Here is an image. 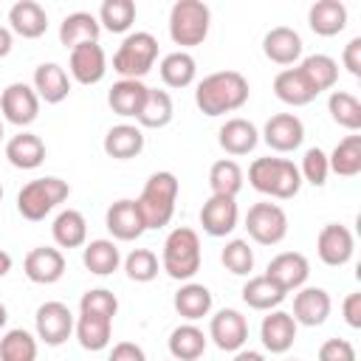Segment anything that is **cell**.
<instances>
[{
  "mask_svg": "<svg viewBox=\"0 0 361 361\" xmlns=\"http://www.w3.org/2000/svg\"><path fill=\"white\" fill-rule=\"evenodd\" d=\"M299 175H302V183L307 180L310 186H324V183H327V175H330L327 152L319 149V147H310V149L305 152V158H302Z\"/></svg>",
  "mask_w": 361,
  "mask_h": 361,
  "instance_id": "48",
  "label": "cell"
},
{
  "mask_svg": "<svg viewBox=\"0 0 361 361\" xmlns=\"http://www.w3.org/2000/svg\"><path fill=\"white\" fill-rule=\"evenodd\" d=\"M290 361H299V358H290Z\"/></svg>",
  "mask_w": 361,
  "mask_h": 361,
  "instance_id": "60",
  "label": "cell"
},
{
  "mask_svg": "<svg viewBox=\"0 0 361 361\" xmlns=\"http://www.w3.org/2000/svg\"><path fill=\"white\" fill-rule=\"evenodd\" d=\"M217 141L228 155H248L259 144V130L248 118H226V124L217 133Z\"/></svg>",
  "mask_w": 361,
  "mask_h": 361,
  "instance_id": "27",
  "label": "cell"
},
{
  "mask_svg": "<svg viewBox=\"0 0 361 361\" xmlns=\"http://www.w3.org/2000/svg\"><path fill=\"white\" fill-rule=\"evenodd\" d=\"M265 276L274 279L285 293H290V290H299V288L307 282V276H310V262H307V257L299 254V251H282V254H276V257L268 262Z\"/></svg>",
  "mask_w": 361,
  "mask_h": 361,
  "instance_id": "16",
  "label": "cell"
},
{
  "mask_svg": "<svg viewBox=\"0 0 361 361\" xmlns=\"http://www.w3.org/2000/svg\"><path fill=\"white\" fill-rule=\"evenodd\" d=\"M296 71H299V76L305 79V85L316 96L324 93V90H330V87H336V82H338V62L333 56H327V54H310V56H305L296 65Z\"/></svg>",
  "mask_w": 361,
  "mask_h": 361,
  "instance_id": "24",
  "label": "cell"
},
{
  "mask_svg": "<svg viewBox=\"0 0 361 361\" xmlns=\"http://www.w3.org/2000/svg\"><path fill=\"white\" fill-rule=\"evenodd\" d=\"M274 93H276L279 102H285V104H290V107H305V104H310V102L316 99V93L305 85V79L299 76L296 68H285V71L276 73V79H274Z\"/></svg>",
  "mask_w": 361,
  "mask_h": 361,
  "instance_id": "40",
  "label": "cell"
},
{
  "mask_svg": "<svg viewBox=\"0 0 361 361\" xmlns=\"http://www.w3.org/2000/svg\"><path fill=\"white\" fill-rule=\"evenodd\" d=\"M231 361H265V355L257 353V350H237Z\"/></svg>",
  "mask_w": 361,
  "mask_h": 361,
  "instance_id": "54",
  "label": "cell"
},
{
  "mask_svg": "<svg viewBox=\"0 0 361 361\" xmlns=\"http://www.w3.org/2000/svg\"><path fill=\"white\" fill-rule=\"evenodd\" d=\"M23 271L25 276L34 282V285H54L62 279L65 274V257L59 248H51V245H39V248H31L23 259Z\"/></svg>",
  "mask_w": 361,
  "mask_h": 361,
  "instance_id": "17",
  "label": "cell"
},
{
  "mask_svg": "<svg viewBox=\"0 0 361 361\" xmlns=\"http://www.w3.org/2000/svg\"><path fill=\"white\" fill-rule=\"evenodd\" d=\"M0 141H3V118H0Z\"/></svg>",
  "mask_w": 361,
  "mask_h": 361,
  "instance_id": "57",
  "label": "cell"
},
{
  "mask_svg": "<svg viewBox=\"0 0 361 361\" xmlns=\"http://www.w3.org/2000/svg\"><path fill=\"white\" fill-rule=\"evenodd\" d=\"M73 333L79 338V344L90 353H99L110 344V336H113V319L107 316H93V313H79L76 324H73Z\"/></svg>",
  "mask_w": 361,
  "mask_h": 361,
  "instance_id": "33",
  "label": "cell"
},
{
  "mask_svg": "<svg viewBox=\"0 0 361 361\" xmlns=\"http://www.w3.org/2000/svg\"><path fill=\"white\" fill-rule=\"evenodd\" d=\"M99 25L110 34H124L135 23V3L133 0H104L99 6Z\"/></svg>",
  "mask_w": 361,
  "mask_h": 361,
  "instance_id": "43",
  "label": "cell"
},
{
  "mask_svg": "<svg viewBox=\"0 0 361 361\" xmlns=\"http://www.w3.org/2000/svg\"><path fill=\"white\" fill-rule=\"evenodd\" d=\"M333 310V302H330V293L324 288H299L296 296H293V322L296 324H305V327H319L327 322Z\"/></svg>",
  "mask_w": 361,
  "mask_h": 361,
  "instance_id": "20",
  "label": "cell"
},
{
  "mask_svg": "<svg viewBox=\"0 0 361 361\" xmlns=\"http://www.w3.org/2000/svg\"><path fill=\"white\" fill-rule=\"evenodd\" d=\"M34 93L45 104H59L71 93V79L62 65L56 62H42L34 68Z\"/></svg>",
  "mask_w": 361,
  "mask_h": 361,
  "instance_id": "23",
  "label": "cell"
},
{
  "mask_svg": "<svg viewBox=\"0 0 361 361\" xmlns=\"http://www.w3.org/2000/svg\"><path fill=\"white\" fill-rule=\"evenodd\" d=\"M248 79L240 71H214L203 76L195 87V104L203 116H226L248 102Z\"/></svg>",
  "mask_w": 361,
  "mask_h": 361,
  "instance_id": "1",
  "label": "cell"
},
{
  "mask_svg": "<svg viewBox=\"0 0 361 361\" xmlns=\"http://www.w3.org/2000/svg\"><path fill=\"white\" fill-rule=\"evenodd\" d=\"M220 262L226 265V271H231L234 276H248L254 271V251L245 240H228L223 245Z\"/></svg>",
  "mask_w": 361,
  "mask_h": 361,
  "instance_id": "45",
  "label": "cell"
},
{
  "mask_svg": "<svg viewBox=\"0 0 361 361\" xmlns=\"http://www.w3.org/2000/svg\"><path fill=\"white\" fill-rule=\"evenodd\" d=\"M11 48H14V37H11V31H8L6 25H0V59L8 56Z\"/></svg>",
  "mask_w": 361,
  "mask_h": 361,
  "instance_id": "53",
  "label": "cell"
},
{
  "mask_svg": "<svg viewBox=\"0 0 361 361\" xmlns=\"http://www.w3.org/2000/svg\"><path fill=\"white\" fill-rule=\"evenodd\" d=\"M307 25L319 37H336L347 28V6L341 0H316L307 11Z\"/></svg>",
  "mask_w": 361,
  "mask_h": 361,
  "instance_id": "25",
  "label": "cell"
},
{
  "mask_svg": "<svg viewBox=\"0 0 361 361\" xmlns=\"http://www.w3.org/2000/svg\"><path fill=\"white\" fill-rule=\"evenodd\" d=\"M353 251H355V240H353V231L347 226H341V223L322 226V231L316 237V254L324 265L341 268L353 259Z\"/></svg>",
  "mask_w": 361,
  "mask_h": 361,
  "instance_id": "12",
  "label": "cell"
},
{
  "mask_svg": "<svg viewBox=\"0 0 361 361\" xmlns=\"http://www.w3.org/2000/svg\"><path fill=\"white\" fill-rule=\"evenodd\" d=\"M166 361H175V358H166Z\"/></svg>",
  "mask_w": 361,
  "mask_h": 361,
  "instance_id": "59",
  "label": "cell"
},
{
  "mask_svg": "<svg viewBox=\"0 0 361 361\" xmlns=\"http://www.w3.org/2000/svg\"><path fill=\"white\" fill-rule=\"evenodd\" d=\"M6 158L11 166L17 169H37L45 161V144L39 135L34 133H20L14 138H8L6 144Z\"/></svg>",
  "mask_w": 361,
  "mask_h": 361,
  "instance_id": "31",
  "label": "cell"
},
{
  "mask_svg": "<svg viewBox=\"0 0 361 361\" xmlns=\"http://www.w3.org/2000/svg\"><path fill=\"white\" fill-rule=\"evenodd\" d=\"M172 305H175L178 316H183L186 322H197V319L209 316V310H212V290L200 282H186L178 288Z\"/></svg>",
  "mask_w": 361,
  "mask_h": 361,
  "instance_id": "32",
  "label": "cell"
},
{
  "mask_svg": "<svg viewBox=\"0 0 361 361\" xmlns=\"http://www.w3.org/2000/svg\"><path fill=\"white\" fill-rule=\"evenodd\" d=\"M124 271L133 282H152L158 276V257L149 248H133L124 259Z\"/></svg>",
  "mask_w": 361,
  "mask_h": 361,
  "instance_id": "46",
  "label": "cell"
},
{
  "mask_svg": "<svg viewBox=\"0 0 361 361\" xmlns=\"http://www.w3.org/2000/svg\"><path fill=\"white\" fill-rule=\"evenodd\" d=\"M327 164H330V172L341 178H355L361 172V135L358 133L344 135L327 155Z\"/></svg>",
  "mask_w": 361,
  "mask_h": 361,
  "instance_id": "39",
  "label": "cell"
},
{
  "mask_svg": "<svg viewBox=\"0 0 361 361\" xmlns=\"http://www.w3.org/2000/svg\"><path fill=\"white\" fill-rule=\"evenodd\" d=\"M327 113L338 127H347L350 133L361 130V102L347 90H333L327 99Z\"/></svg>",
  "mask_w": 361,
  "mask_h": 361,
  "instance_id": "42",
  "label": "cell"
},
{
  "mask_svg": "<svg viewBox=\"0 0 361 361\" xmlns=\"http://www.w3.org/2000/svg\"><path fill=\"white\" fill-rule=\"evenodd\" d=\"M82 262L90 274L96 276H110L113 271H118L121 265V254H118V245L113 240H90L85 243L82 248Z\"/></svg>",
  "mask_w": 361,
  "mask_h": 361,
  "instance_id": "35",
  "label": "cell"
},
{
  "mask_svg": "<svg viewBox=\"0 0 361 361\" xmlns=\"http://www.w3.org/2000/svg\"><path fill=\"white\" fill-rule=\"evenodd\" d=\"M178 192H180V183L172 172H152L138 195V209L144 214V223L147 228H164L169 226L172 214H175V203H178Z\"/></svg>",
  "mask_w": 361,
  "mask_h": 361,
  "instance_id": "4",
  "label": "cell"
},
{
  "mask_svg": "<svg viewBox=\"0 0 361 361\" xmlns=\"http://www.w3.org/2000/svg\"><path fill=\"white\" fill-rule=\"evenodd\" d=\"M144 99H147V85L141 79H118L107 93L110 110L121 118H135L144 107Z\"/></svg>",
  "mask_w": 361,
  "mask_h": 361,
  "instance_id": "26",
  "label": "cell"
},
{
  "mask_svg": "<svg viewBox=\"0 0 361 361\" xmlns=\"http://www.w3.org/2000/svg\"><path fill=\"white\" fill-rule=\"evenodd\" d=\"M209 186L212 195H223V197H237L243 189V169L234 158H220L212 164L209 169Z\"/></svg>",
  "mask_w": 361,
  "mask_h": 361,
  "instance_id": "41",
  "label": "cell"
},
{
  "mask_svg": "<svg viewBox=\"0 0 361 361\" xmlns=\"http://www.w3.org/2000/svg\"><path fill=\"white\" fill-rule=\"evenodd\" d=\"M175 116V104H172V96L166 90H158V87H147V99H144V107L141 113L135 116L138 127H147V130H161L172 121Z\"/></svg>",
  "mask_w": 361,
  "mask_h": 361,
  "instance_id": "34",
  "label": "cell"
},
{
  "mask_svg": "<svg viewBox=\"0 0 361 361\" xmlns=\"http://www.w3.org/2000/svg\"><path fill=\"white\" fill-rule=\"evenodd\" d=\"M107 361H147V353L135 341H118L110 350V358Z\"/></svg>",
  "mask_w": 361,
  "mask_h": 361,
  "instance_id": "50",
  "label": "cell"
},
{
  "mask_svg": "<svg viewBox=\"0 0 361 361\" xmlns=\"http://www.w3.org/2000/svg\"><path fill=\"white\" fill-rule=\"evenodd\" d=\"M6 322H8V310H6V305L0 302V330L6 327Z\"/></svg>",
  "mask_w": 361,
  "mask_h": 361,
  "instance_id": "56",
  "label": "cell"
},
{
  "mask_svg": "<svg viewBox=\"0 0 361 361\" xmlns=\"http://www.w3.org/2000/svg\"><path fill=\"white\" fill-rule=\"evenodd\" d=\"M206 341H209V336L197 324H192V322L178 324L169 333V355L175 361H197L206 353Z\"/></svg>",
  "mask_w": 361,
  "mask_h": 361,
  "instance_id": "29",
  "label": "cell"
},
{
  "mask_svg": "<svg viewBox=\"0 0 361 361\" xmlns=\"http://www.w3.org/2000/svg\"><path fill=\"white\" fill-rule=\"evenodd\" d=\"M0 361H37V338L23 327L8 330L0 338Z\"/></svg>",
  "mask_w": 361,
  "mask_h": 361,
  "instance_id": "44",
  "label": "cell"
},
{
  "mask_svg": "<svg viewBox=\"0 0 361 361\" xmlns=\"http://www.w3.org/2000/svg\"><path fill=\"white\" fill-rule=\"evenodd\" d=\"M245 231L259 245H276L288 234V214L282 206H276L271 200L254 203L245 214Z\"/></svg>",
  "mask_w": 361,
  "mask_h": 361,
  "instance_id": "8",
  "label": "cell"
},
{
  "mask_svg": "<svg viewBox=\"0 0 361 361\" xmlns=\"http://www.w3.org/2000/svg\"><path fill=\"white\" fill-rule=\"evenodd\" d=\"M285 290L268 279L265 274L262 276H251L245 285H243V302L251 307V310H276L282 302H285Z\"/></svg>",
  "mask_w": 361,
  "mask_h": 361,
  "instance_id": "36",
  "label": "cell"
},
{
  "mask_svg": "<svg viewBox=\"0 0 361 361\" xmlns=\"http://www.w3.org/2000/svg\"><path fill=\"white\" fill-rule=\"evenodd\" d=\"M203 262V251H200V237L195 228L189 226H178L166 234L164 240V251H161V268L178 279V282H189Z\"/></svg>",
  "mask_w": 361,
  "mask_h": 361,
  "instance_id": "3",
  "label": "cell"
},
{
  "mask_svg": "<svg viewBox=\"0 0 361 361\" xmlns=\"http://www.w3.org/2000/svg\"><path fill=\"white\" fill-rule=\"evenodd\" d=\"M302 37L288 25H276L262 37V54L276 65H296L302 59Z\"/></svg>",
  "mask_w": 361,
  "mask_h": 361,
  "instance_id": "22",
  "label": "cell"
},
{
  "mask_svg": "<svg viewBox=\"0 0 361 361\" xmlns=\"http://www.w3.org/2000/svg\"><path fill=\"white\" fill-rule=\"evenodd\" d=\"M262 141L274 149V152H293L302 147L305 141V124L299 116L293 113H276L265 121L262 127Z\"/></svg>",
  "mask_w": 361,
  "mask_h": 361,
  "instance_id": "14",
  "label": "cell"
},
{
  "mask_svg": "<svg viewBox=\"0 0 361 361\" xmlns=\"http://www.w3.org/2000/svg\"><path fill=\"white\" fill-rule=\"evenodd\" d=\"M209 338L223 353L243 350V344L248 341V322H245V316L240 310H234V307L217 310L212 316V322H209Z\"/></svg>",
  "mask_w": 361,
  "mask_h": 361,
  "instance_id": "11",
  "label": "cell"
},
{
  "mask_svg": "<svg viewBox=\"0 0 361 361\" xmlns=\"http://www.w3.org/2000/svg\"><path fill=\"white\" fill-rule=\"evenodd\" d=\"M79 313H93V316H107L113 319L118 313V299L113 290L107 288H93V290H85L82 299H79Z\"/></svg>",
  "mask_w": 361,
  "mask_h": 361,
  "instance_id": "47",
  "label": "cell"
},
{
  "mask_svg": "<svg viewBox=\"0 0 361 361\" xmlns=\"http://www.w3.org/2000/svg\"><path fill=\"white\" fill-rule=\"evenodd\" d=\"M34 324H37V338L48 347H59L71 338L73 333V313L68 305L62 302H45L37 307V316H34Z\"/></svg>",
  "mask_w": 361,
  "mask_h": 361,
  "instance_id": "9",
  "label": "cell"
},
{
  "mask_svg": "<svg viewBox=\"0 0 361 361\" xmlns=\"http://www.w3.org/2000/svg\"><path fill=\"white\" fill-rule=\"evenodd\" d=\"M248 183L268 197L276 200H290L302 189V175L299 166L288 158H254L248 166Z\"/></svg>",
  "mask_w": 361,
  "mask_h": 361,
  "instance_id": "2",
  "label": "cell"
},
{
  "mask_svg": "<svg viewBox=\"0 0 361 361\" xmlns=\"http://www.w3.org/2000/svg\"><path fill=\"white\" fill-rule=\"evenodd\" d=\"M8 31L23 39H37L48 31V14L37 0H17L8 8Z\"/></svg>",
  "mask_w": 361,
  "mask_h": 361,
  "instance_id": "21",
  "label": "cell"
},
{
  "mask_svg": "<svg viewBox=\"0 0 361 361\" xmlns=\"http://www.w3.org/2000/svg\"><path fill=\"white\" fill-rule=\"evenodd\" d=\"M0 113L6 121L17 124V127H28L31 121H37L39 116V96L34 93L31 85L25 82H11L3 93H0Z\"/></svg>",
  "mask_w": 361,
  "mask_h": 361,
  "instance_id": "10",
  "label": "cell"
},
{
  "mask_svg": "<svg viewBox=\"0 0 361 361\" xmlns=\"http://www.w3.org/2000/svg\"><path fill=\"white\" fill-rule=\"evenodd\" d=\"M158 71H161V79H164L166 87H178V90H180V87H189V85L195 82L197 62H195V56L186 54V51H172V54H166V56L161 59Z\"/></svg>",
  "mask_w": 361,
  "mask_h": 361,
  "instance_id": "38",
  "label": "cell"
},
{
  "mask_svg": "<svg viewBox=\"0 0 361 361\" xmlns=\"http://www.w3.org/2000/svg\"><path fill=\"white\" fill-rule=\"evenodd\" d=\"M341 313H344V322L353 330H358L361 327V293H347L341 302Z\"/></svg>",
  "mask_w": 361,
  "mask_h": 361,
  "instance_id": "52",
  "label": "cell"
},
{
  "mask_svg": "<svg viewBox=\"0 0 361 361\" xmlns=\"http://www.w3.org/2000/svg\"><path fill=\"white\" fill-rule=\"evenodd\" d=\"M0 197H3V186H0Z\"/></svg>",
  "mask_w": 361,
  "mask_h": 361,
  "instance_id": "58",
  "label": "cell"
},
{
  "mask_svg": "<svg viewBox=\"0 0 361 361\" xmlns=\"http://www.w3.org/2000/svg\"><path fill=\"white\" fill-rule=\"evenodd\" d=\"M158 59V39L149 31H133L113 54V71L121 79H144Z\"/></svg>",
  "mask_w": 361,
  "mask_h": 361,
  "instance_id": "7",
  "label": "cell"
},
{
  "mask_svg": "<svg viewBox=\"0 0 361 361\" xmlns=\"http://www.w3.org/2000/svg\"><path fill=\"white\" fill-rule=\"evenodd\" d=\"M104 226L107 231L121 240V243H130V240H138L144 231H147V223H144V214L138 209L135 200L130 197H121L116 203H110L107 214H104Z\"/></svg>",
  "mask_w": 361,
  "mask_h": 361,
  "instance_id": "15",
  "label": "cell"
},
{
  "mask_svg": "<svg viewBox=\"0 0 361 361\" xmlns=\"http://www.w3.org/2000/svg\"><path fill=\"white\" fill-rule=\"evenodd\" d=\"M68 195H71L68 180L54 178V175L34 178L17 192V212L25 220L37 223V220H45V214H51L62 200H68Z\"/></svg>",
  "mask_w": 361,
  "mask_h": 361,
  "instance_id": "6",
  "label": "cell"
},
{
  "mask_svg": "<svg viewBox=\"0 0 361 361\" xmlns=\"http://www.w3.org/2000/svg\"><path fill=\"white\" fill-rule=\"evenodd\" d=\"M341 62H344V68H347L353 76H361V37H353V39L344 45Z\"/></svg>",
  "mask_w": 361,
  "mask_h": 361,
  "instance_id": "51",
  "label": "cell"
},
{
  "mask_svg": "<svg viewBox=\"0 0 361 361\" xmlns=\"http://www.w3.org/2000/svg\"><path fill=\"white\" fill-rule=\"evenodd\" d=\"M102 147H104V152H107L110 158H116V161H130V158L141 155V149H144V133H141V127H135V124H116V127L107 130Z\"/></svg>",
  "mask_w": 361,
  "mask_h": 361,
  "instance_id": "28",
  "label": "cell"
},
{
  "mask_svg": "<svg viewBox=\"0 0 361 361\" xmlns=\"http://www.w3.org/2000/svg\"><path fill=\"white\" fill-rule=\"evenodd\" d=\"M8 271H11V254L0 248V279H3V276H6Z\"/></svg>",
  "mask_w": 361,
  "mask_h": 361,
  "instance_id": "55",
  "label": "cell"
},
{
  "mask_svg": "<svg viewBox=\"0 0 361 361\" xmlns=\"http://www.w3.org/2000/svg\"><path fill=\"white\" fill-rule=\"evenodd\" d=\"M102 25L90 11H73L59 23V42L65 48H76L82 42H99Z\"/></svg>",
  "mask_w": 361,
  "mask_h": 361,
  "instance_id": "30",
  "label": "cell"
},
{
  "mask_svg": "<svg viewBox=\"0 0 361 361\" xmlns=\"http://www.w3.org/2000/svg\"><path fill=\"white\" fill-rule=\"evenodd\" d=\"M51 234H54V243L59 248H79V245H85V240H87L85 214L76 212V209L59 212L56 220H54V226H51Z\"/></svg>",
  "mask_w": 361,
  "mask_h": 361,
  "instance_id": "37",
  "label": "cell"
},
{
  "mask_svg": "<svg viewBox=\"0 0 361 361\" xmlns=\"http://www.w3.org/2000/svg\"><path fill=\"white\" fill-rule=\"evenodd\" d=\"M319 361H355V347L347 338H327L319 347Z\"/></svg>",
  "mask_w": 361,
  "mask_h": 361,
  "instance_id": "49",
  "label": "cell"
},
{
  "mask_svg": "<svg viewBox=\"0 0 361 361\" xmlns=\"http://www.w3.org/2000/svg\"><path fill=\"white\" fill-rule=\"evenodd\" d=\"M68 68H71V76L79 85H99L104 79V73H107L104 48L99 42H82V45L71 48Z\"/></svg>",
  "mask_w": 361,
  "mask_h": 361,
  "instance_id": "13",
  "label": "cell"
},
{
  "mask_svg": "<svg viewBox=\"0 0 361 361\" xmlns=\"http://www.w3.org/2000/svg\"><path fill=\"white\" fill-rule=\"evenodd\" d=\"M240 220V209L234 197H223V195H212L203 209H200V226L209 237H226L237 228Z\"/></svg>",
  "mask_w": 361,
  "mask_h": 361,
  "instance_id": "18",
  "label": "cell"
},
{
  "mask_svg": "<svg viewBox=\"0 0 361 361\" xmlns=\"http://www.w3.org/2000/svg\"><path fill=\"white\" fill-rule=\"evenodd\" d=\"M209 25L212 11L203 0H178L169 8V37L175 45H180V51L203 45V39L209 37Z\"/></svg>",
  "mask_w": 361,
  "mask_h": 361,
  "instance_id": "5",
  "label": "cell"
},
{
  "mask_svg": "<svg viewBox=\"0 0 361 361\" xmlns=\"http://www.w3.org/2000/svg\"><path fill=\"white\" fill-rule=\"evenodd\" d=\"M296 322H293V316L288 313V310H268V316L262 319V324H259V341H262V347L268 350V353H274V355H282V353H288L290 347H293V341H296Z\"/></svg>",
  "mask_w": 361,
  "mask_h": 361,
  "instance_id": "19",
  "label": "cell"
}]
</instances>
